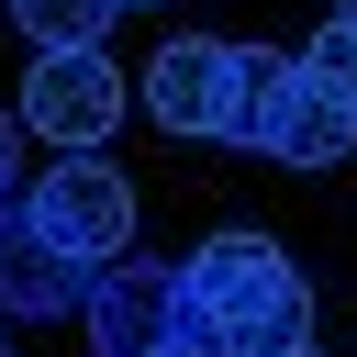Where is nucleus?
<instances>
[{
  "mask_svg": "<svg viewBox=\"0 0 357 357\" xmlns=\"http://www.w3.org/2000/svg\"><path fill=\"white\" fill-rule=\"evenodd\" d=\"M178 279H190V335L212 357H290V346H312V279L268 234H212Z\"/></svg>",
  "mask_w": 357,
  "mask_h": 357,
  "instance_id": "obj_1",
  "label": "nucleus"
},
{
  "mask_svg": "<svg viewBox=\"0 0 357 357\" xmlns=\"http://www.w3.org/2000/svg\"><path fill=\"white\" fill-rule=\"evenodd\" d=\"M22 212H33V234L67 245L78 268L134 257V178H123L112 156H56L45 178H22Z\"/></svg>",
  "mask_w": 357,
  "mask_h": 357,
  "instance_id": "obj_2",
  "label": "nucleus"
},
{
  "mask_svg": "<svg viewBox=\"0 0 357 357\" xmlns=\"http://www.w3.org/2000/svg\"><path fill=\"white\" fill-rule=\"evenodd\" d=\"M178 335H190L178 257H112V268H89V357H156Z\"/></svg>",
  "mask_w": 357,
  "mask_h": 357,
  "instance_id": "obj_3",
  "label": "nucleus"
},
{
  "mask_svg": "<svg viewBox=\"0 0 357 357\" xmlns=\"http://www.w3.org/2000/svg\"><path fill=\"white\" fill-rule=\"evenodd\" d=\"M123 67L100 56V45H67V56H33V78H22V123L33 134H56L67 156H100V134L123 123Z\"/></svg>",
  "mask_w": 357,
  "mask_h": 357,
  "instance_id": "obj_4",
  "label": "nucleus"
},
{
  "mask_svg": "<svg viewBox=\"0 0 357 357\" xmlns=\"http://www.w3.org/2000/svg\"><path fill=\"white\" fill-rule=\"evenodd\" d=\"M145 112H156L178 145H223V112H234V45L178 33V45L145 67Z\"/></svg>",
  "mask_w": 357,
  "mask_h": 357,
  "instance_id": "obj_5",
  "label": "nucleus"
},
{
  "mask_svg": "<svg viewBox=\"0 0 357 357\" xmlns=\"http://www.w3.org/2000/svg\"><path fill=\"white\" fill-rule=\"evenodd\" d=\"M56 312H89V268L67 245H45L22 190H11L0 201V324H56Z\"/></svg>",
  "mask_w": 357,
  "mask_h": 357,
  "instance_id": "obj_6",
  "label": "nucleus"
},
{
  "mask_svg": "<svg viewBox=\"0 0 357 357\" xmlns=\"http://www.w3.org/2000/svg\"><path fill=\"white\" fill-rule=\"evenodd\" d=\"M346 145H357V100H335L312 67H290L279 123H268V156H279V167H335Z\"/></svg>",
  "mask_w": 357,
  "mask_h": 357,
  "instance_id": "obj_7",
  "label": "nucleus"
},
{
  "mask_svg": "<svg viewBox=\"0 0 357 357\" xmlns=\"http://www.w3.org/2000/svg\"><path fill=\"white\" fill-rule=\"evenodd\" d=\"M290 67H301V56H279V45H234V112H223V145L268 156V123H279V89H290Z\"/></svg>",
  "mask_w": 357,
  "mask_h": 357,
  "instance_id": "obj_8",
  "label": "nucleus"
},
{
  "mask_svg": "<svg viewBox=\"0 0 357 357\" xmlns=\"http://www.w3.org/2000/svg\"><path fill=\"white\" fill-rule=\"evenodd\" d=\"M112 11H123V0H11V22H22L45 56H67V45H100V33H112Z\"/></svg>",
  "mask_w": 357,
  "mask_h": 357,
  "instance_id": "obj_9",
  "label": "nucleus"
},
{
  "mask_svg": "<svg viewBox=\"0 0 357 357\" xmlns=\"http://www.w3.org/2000/svg\"><path fill=\"white\" fill-rule=\"evenodd\" d=\"M301 67H312L335 100H357V22H324V33L301 45Z\"/></svg>",
  "mask_w": 357,
  "mask_h": 357,
  "instance_id": "obj_10",
  "label": "nucleus"
},
{
  "mask_svg": "<svg viewBox=\"0 0 357 357\" xmlns=\"http://www.w3.org/2000/svg\"><path fill=\"white\" fill-rule=\"evenodd\" d=\"M11 145H22V123H11V112H0V178H22V167H11Z\"/></svg>",
  "mask_w": 357,
  "mask_h": 357,
  "instance_id": "obj_11",
  "label": "nucleus"
},
{
  "mask_svg": "<svg viewBox=\"0 0 357 357\" xmlns=\"http://www.w3.org/2000/svg\"><path fill=\"white\" fill-rule=\"evenodd\" d=\"M156 357H212V346H201V335H178V346H156Z\"/></svg>",
  "mask_w": 357,
  "mask_h": 357,
  "instance_id": "obj_12",
  "label": "nucleus"
},
{
  "mask_svg": "<svg viewBox=\"0 0 357 357\" xmlns=\"http://www.w3.org/2000/svg\"><path fill=\"white\" fill-rule=\"evenodd\" d=\"M335 22H357V0H335Z\"/></svg>",
  "mask_w": 357,
  "mask_h": 357,
  "instance_id": "obj_13",
  "label": "nucleus"
},
{
  "mask_svg": "<svg viewBox=\"0 0 357 357\" xmlns=\"http://www.w3.org/2000/svg\"><path fill=\"white\" fill-rule=\"evenodd\" d=\"M0 357H11V335H0Z\"/></svg>",
  "mask_w": 357,
  "mask_h": 357,
  "instance_id": "obj_14",
  "label": "nucleus"
},
{
  "mask_svg": "<svg viewBox=\"0 0 357 357\" xmlns=\"http://www.w3.org/2000/svg\"><path fill=\"white\" fill-rule=\"evenodd\" d=\"M290 357H312V346H290Z\"/></svg>",
  "mask_w": 357,
  "mask_h": 357,
  "instance_id": "obj_15",
  "label": "nucleus"
},
{
  "mask_svg": "<svg viewBox=\"0 0 357 357\" xmlns=\"http://www.w3.org/2000/svg\"><path fill=\"white\" fill-rule=\"evenodd\" d=\"M123 11H145V0H123Z\"/></svg>",
  "mask_w": 357,
  "mask_h": 357,
  "instance_id": "obj_16",
  "label": "nucleus"
},
{
  "mask_svg": "<svg viewBox=\"0 0 357 357\" xmlns=\"http://www.w3.org/2000/svg\"><path fill=\"white\" fill-rule=\"evenodd\" d=\"M0 201H11V178H0Z\"/></svg>",
  "mask_w": 357,
  "mask_h": 357,
  "instance_id": "obj_17",
  "label": "nucleus"
}]
</instances>
